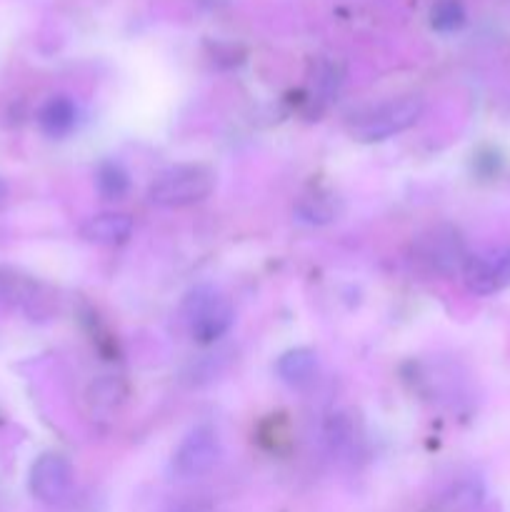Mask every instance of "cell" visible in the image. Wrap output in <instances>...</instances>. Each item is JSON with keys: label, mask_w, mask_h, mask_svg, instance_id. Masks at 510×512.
<instances>
[{"label": "cell", "mask_w": 510, "mask_h": 512, "mask_svg": "<svg viewBox=\"0 0 510 512\" xmlns=\"http://www.w3.org/2000/svg\"><path fill=\"white\" fill-rule=\"evenodd\" d=\"M183 323L195 343L210 345L230 333L235 323V310L218 290L195 288L183 303Z\"/></svg>", "instance_id": "1"}, {"label": "cell", "mask_w": 510, "mask_h": 512, "mask_svg": "<svg viewBox=\"0 0 510 512\" xmlns=\"http://www.w3.org/2000/svg\"><path fill=\"white\" fill-rule=\"evenodd\" d=\"M215 190V173L205 165H180L158 175L148 188V200L158 208H188Z\"/></svg>", "instance_id": "2"}, {"label": "cell", "mask_w": 510, "mask_h": 512, "mask_svg": "<svg viewBox=\"0 0 510 512\" xmlns=\"http://www.w3.org/2000/svg\"><path fill=\"white\" fill-rule=\"evenodd\" d=\"M420 115H423V100L418 95L390 100V103H383L378 108L368 110V113L358 115L350 123V135L358 143H380V140H388L413 128Z\"/></svg>", "instance_id": "3"}, {"label": "cell", "mask_w": 510, "mask_h": 512, "mask_svg": "<svg viewBox=\"0 0 510 512\" xmlns=\"http://www.w3.org/2000/svg\"><path fill=\"white\" fill-rule=\"evenodd\" d=\"M468 255L470 253L465 250V243L458 230L445 228V225L420 235L418 243H415V258H418V263H423L425 268L440 275L460 273Z\"/></svg>", "instance_id": "4"}, {"label": "cell", "mask_w": 510, "mask_h": 512, "mask_svg": "<svg viewBox=\"0 0 510 512\" xmlns=\"http://www.w3.org/2000/svg\"><path fill=\"white\" fill-rule=\"evenodd\" d=\"M220 460V438L210 425H198L190 430L173 453L175 475L185 480L210 473Z\"/></svg>", "instance_id": "5"}, {"label": "cell", "mask_w": 510, "mask_h": 512, "mask_svg": "<svg viewBox=\"0 0 510 512\" xmlns=\"http://www.w3.org/2000/svg\"><path fill=\"white\" fill-rule=\"evenodd\" d=\"M460 273H463L470 293H500L510 285V248H490L480 250V253H470Z\"/></svg>", "instance_id": "6"}, {"label": "cell", "mask_w": 510, "mask_h": 512, "mask_svg": "<svg viewBox=\"0 0 510 512\" xmlns=\"http://www.w3.org/2000/svg\"><path fill=\"white\" fill-rule=\"evenodd\" d=\"M28 488L35 500L55 505L73 488V465L60 453H43L30 465Z\"/></svg>", "instance_id": "7"}, {"label": "cell", "mask_w": 510, "mask_h": 512, "mask_svg": "<svg viewBox=\"0 0 510 512\" xmlns=\"http://www.w3.org/2000/svg\"><path fill=\"white\" fill-rule=\"evenodd\" d=\"M133 233V218L125 213H98L80 225V238L93 245H120Z\"/></svg>", "instance_id": "8"}, {"label": "cell", "mask_w": 510, "mask_h": 512, "mask_svg": "<svg viewBox=\"0 0 510 512\" xmlns=\"http://www.w3.org/2000/svg\"><path fill=\"white\" fill-rule=\"evenodd\" d=\"M78 123V105L68 95H53L38 110V125L48 138H65Z\"/></svg>", "instance_id": "9"}, {"label": "cell", "mask_w": 510, "mask_h": 512, "mask_svg": "<svg viewBox=\"0 0 510 512\" xmlns=\"http://www.w3.org/2000/svg\"><path fill=\"white\" fill-rule=\"evenodd\" d=\"M275 370H278L283 383L300 388V385L310 383V380L315 378V373H318V355H315V350L310 348L285 350V353L278 358Z\"/></svg>", "instance_id": "10"}, {"label": "cell", "mask_w": 510, "mask_h": 512, "mask_svg": "<svg viewBox=\"0 0 510 512\" xmlns=\"http://www.w3.org/2000/svg\"><path fill=\"white\" fill-rule=\"evenodd\" d=\"M95 185H98V193L105 200H120L130 190V175L115 160H105L95 170Z\"/></svg>", "instance_id": "11"}, {"label": "cell", "mask_w": 510, "mask_h": 512, "mask_svg": "<svg viewBox=\"0 0 510 512\" xmlns=\"http://www.w3.org/2000/svg\"><path fill=\"white\" fill-rule=\"evenodd\" d=\"M295 213H298V218L305 220V223H313V225L330 223V220L338 218L340 213L338 198H333V195H323V193L308 195V198L300 200Z\"/></svg>", "instance_id": "12"}, {"label": "cell", "mask_w": 510, "mask_h": 512, "mask_svg": "<svg viewBox=\"0 0 510 512\" xmlns=\"http://www.w3.org/2000/svg\"><path fill=\"white\" fill-rule=\"evenodd\" d=\"M430 23L438 33H455L465 25V8L460 0H438L430 10Z\"/></svg>", "instance_id": "13"}, {"label": "cell", "mask_w": 510, "mask_h": 512, "mask_svg": "<svg viewBox=\"0 0 510 512\" xmlns=\"http://www.w3.org/2000/svg\"><path fill=\"white\" fill-rule=\"evenodd\" d=\"M120 398H123V393H120V383L115 378L98 380V383L90 388V400H93V405H98V408L113 410L115 405L120 403Z\"/></svg>", "instance_id": "14"}, {"label": "cell", "mask_w": 510, "mask_h": 512, "mask_svg": "<svg viewBox=\"0 0 510 512\" xmlns=\"http://www.w3.org/2000/svg\"><path fill=\"white\" fill-rule=\"evenodd\" d=\"M5 193H8V185H5L3 178H0V200L5 198Z\"/></svg>", "instance_id": "15"}, {"label": "cell", "mask_w": 510, "mask_h": 512, "mask_svg": "<svg viewBox=\"0 0 510 512\" xmlns=\"http://www.w3.org/2000/svg\"><path fill=\"white\" fill-rule=\"evenodd\" d=\"M170 512H195V510L188 508V505H180V508H175V510H170Z\"/></svg>", "instance_id": "16"}]
</instances>
